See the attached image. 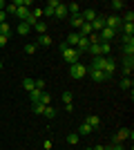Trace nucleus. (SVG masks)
I'll return each mask as SVG.
<instances>
[{"mask_svg":"<svg viewBox=\"0 0 134 150\" xmlns=\"http://www.w3.org/2000/svg\"><path fill=\"white\" fill-rule=\"evenodd\" d=\"M109 52H112V45L109 43H101V56H107Z\"/></svg>","mask_w":134,"mask_h":150,"instance_id":"nucleus-33","label":"nucleus"},{"mask_svg":"<svg viewBox=\"0 0 134 150\" xmlns=\"http://www.w3.org/2000/svg\"><path fill=\"white\" fill-rule=\"evenodd\" d=\"M123 139H134V132L128 130V128H121V130H119L114 137H112V144H121Z\"/></svg>","mask_w":134,"mask_h":150,"instance_id":"nucleus-3","label":"nucleus"},{"mask_svg":"<svg viewBox=\"0 0 134 150\" xmlns=\"http://www.w3.org/2000/svg\"><path fill=\"white\" fill-rule=\"evenodd\" d=\"M121 90H130L132 92V79L130 76H123L121 79Z\"/></svg>","mask_w":134,"mask_h":150,"instance_id":"nucleus-24","label":"nucleus"},{"mask_svg":"<svg viewBox=\"0 0 134 150\" xmlns=\"http://www.w3.org/2000/svg\"><path fill=\"white\" fill-rule=\"evenodd\" d=\"M45 117H47V119H54V117H56V110H54V105H45Z\"/></svg>","mask_w":134,"mask_h":150,"instance_id":"nucleus-28","label":"nucleus"},{"mask_svg":"<svg viewBox=\"0 0 134 150\" xmlns=\"http://www.w3.org/2000/svg\"><path fill=\"white\" fill-rule=\"evenodd\" d=\"M103 27H105V18H103V16H98V18H96L94 23H92V29H94L96 34H98V31H101Z\"/></svg>","mask_w":134,"mask_h":150,"instance_id":"nucleus-14","label":"nucleus"},{"mask_svg":"<svg viewBox=\"0 0 134 150\" xmlns=\"http://www.w3.org/2000/svg\"><path fill=\"white\" fill-rule=\"evenodd\" d=\"M78 34H81V36H85V38H87L89 34H94V29H92V23H85V25L78 29Z\"/></svg>","mask_w":134,"mask_h":150,"instance_id":"nucleus-19","label":"nucleus"},{"mask_svg":"<svg viewBox=\"0 0 134 150\" xmlns=\"http://www.w3.org/2000/svg\"><path fill=\"white\" fill-rule=\"evenodd\" d=\"M87 150H94V148H87Z\"/></svg>","mask_w":134,"mask_h":150,"instance_id":"nucleus-46","label":"nucleus"},{"mask_svg":"<svg viewBox=\"0 0 134 150\" xmlns=\"http://www.w3.org/2000/svg\"><path fill=\"white\" fill-rule=\"evenodd\" d=\"M69 74H72V79H85L87 76V67L83 63H74V65H69Z\"/></svg>","mask_w":134,"mask_h":150,"instance_id":"nucleus-1","label":"nucleus"},{"mask_svg":"<svg viewBox=\"0 0 134 150\" xmlns=\"http://www.w3.org/2000/svg\"><path fill=\"white\" fill-rule=\"evenodd\" d=\"M63 58L69 63V65H74V63H78V58H81V52H78L76 47H67V50L63 52Z\"/></svg>","mask_w":134,"mask_h":150,"instance_id":"nucleus-2","label":"nucleus"},{"mask_svg":"<svg viewBox=\"0 0 134 150\" xmlns=\"http://www.w3.org/2000/svg\"><path fill=\"white\" fill-rule=\"evenodd\" d=\"M109 150H125L123 144H109Z\"/></svg>","mask_w":134,"mask_h":150,"instance_id":"nucleus-41","label":"nucleus"},{"mask_svg":"<svg viewBox=\"0 0 134 150\" xmlns=\"http://www.w3.org/2000/svg\"><path fill=\"white\" fill-rule=\"evenodd\" d=\"M87 52L92 54V56H101V43H92L87 47Z\"/></svg>","mask_w":134,"mask_h":150,"instance_id":"nucleus-22","label":"nucleus"},{"mask_svg":"<svg viewBox=\"0 0 134 150\" xmlns=\"http://www.w3.org/2000/svg\"><path fill=\"white\" fill-rule=\"evenodd\" d=\"M78 139H81V134H78V132H72V134H67V144H69V146H76Z\"/></svg>","mask_w":134,"mask_h":150,"instance_id":"nucleus-27","label":"nucleus"},{"mask_svg":"<svg viewBox=\"0 0 134 150\" xmlns=\"http://www.w3.org/2000/svg\"><path fill=\"white\" fill-rule=\"evenodd\" d=\"M5 7H7V2H5V0H0V11H5Z\"/></svg>","mask_w":134,"mask_h":150,"instance_id":"nucleus-44","label":"nucleus"},{"mask_svg":"<svg viewBox=\"0 0 134 150\" xmlns=\"http://www.w3.org/2000/svg\"><path fill=\"white\" fill-rule=\"evenodd\" d=\"M51 43H54V40H51V36H49V34H43V36H38V43H36V45H43V47H49Z\"/></svg>","mask_w":134,"mask_h":150,"instance_id":"nucleus-15","label":"nucleus"},{"mask_svg":"<svg viewBox=\"0 0 134 150\" xmlns=\"http://www.w3.org/2000/svg\"><path fill=\"white\" fill-rule=\"evenodd\" d=\"M116 72V63L112 61V58H105V65H103V74L107 76V79H112V74Z\"/></svg>","mask_w":134,"mask_h":150,"instance_id":"nucleus-6","label":"nucleus"},{"mask_svg":"<svg viewBox=\"0 0 134 150\" xmlns=\"http://www.w3.org/2000/svg\"><path fill=\"white\" fill-rule=\"evenodd\" d=\"M16 9H18V7L13 5V2H9V5L5 7V13H16Z\"/></svg>","mask_w":134,"mask_h":150,"instance_id":"nucleus-40","label":"nucleus"},{"mask_svg":"<svg viewBox=\"0 0 134 150\" xmlns=\"http://www.w3.org/2000/svg\"><path fill=\"white\" fill-rule=\"evenodd\" d=\"M69 25L74 27V31H78V29H81V27L85 25V20L81 18V13H78V16H72V18H69Z\"/></svg>","mask_w":134,"mask_h":150,"instance_id":"nucleus-13","label":"nucleus"},{"mask_svg":"<svg viewBox=\"0 0 134 150\" xmlns=\"http://www.w3.org/2000/svg\"><path fill=\"white\" fill-rule=\"evenodd\" d=\"M103 65H105V56H94V61H92V69H103Z\"/></svg>","mask_w":134,"mask_h":150,"instance_id":"nucleus-16","label":"nucleus"},{"mask_svg":"<svg viewBox=\"0 0 134 150\" xmlns=\"http://www.w3.org/2000/svg\"><path fill=\"white\" fill-rule=\"evenodd\" d=\"M43 92H45V90H43ZM43 92H40V90H32V92H29V99H32V105L40 101V94H43Z\"/></svg>","mask_w":134,"mask_h":150,"instance_id":"nucleus-26","label":"nucleus"},{"mask_svg":"<svg viewBox=\"0 0 134 150\" xmlns=\"http://www.w3.org/2000/svg\"><path fill=\"white\" fill-rule=\"evenodd\" d=\"M16 31H18V36H27V34L32 31V27L27 25V23H20V25L16 27Z\"/></svg>","mask_w":134,"mask_h":150,"instance_id":"nucleus-18","label":"nucleus"},{"mask_svg":"<svg viewBox=\"0 0 134 150\" xmlns=\"http://www.w3.org/2000/svg\"><path fill=\"white\" fill-rule=\"evenodd\" d=\"M123 36H134V23H123Z\"/></svg>","mask_w":134,"mask_h":150,"instance_id":"nucleus-23","label":"nucleus"},{"mask_svg":"<svg viewBox=\"0 0 134 150\" xmlns=\"http://www.w3.org/2000/svg\"><path fill=\"white\" fill-rule=\"evenodd\" d=\"M54 16H56L58 20L67 18V16H69V13H67V5H63V2H58V5L54 7Z\"/></svg>","mask_w":134,"mask_h":150,"instance_id":"nucleus-8","label":"nucleus"},{"mask_svg":"<svg viewBox=\"0 0 134 150\" xmlns=\"http://www.w3.org/2000/svg\"><path fill=\"white\" fill-rule=\"evenodd\" d=\"M7 43H9V36H0V47H5Z\"/></svg>","mask_w":134,"mask_h":150,"instance_id":"nucleus-42","label":"nucleus"},{"mask_svg":"<svg viewBox=\"0 0 134 150\" xmlns=\"http://www.w3.org/2000/svg\"><path fill=\"white\" fill-rule=\"evenodd\" d=\"M60 99H63V103H72L74 94H72V92H63V96H60Z\"/></svg>","mask_w":134,"mask_h":150,"instance_id":"nucleus-38","label":"nucleus"},{"mask_svg":"<svg viewBox=\"0 0 134 150\" xmlns=\"http://www.w3.org/2000/svg\"><path fill=\"white\" fill-rule=\"evenodd\" d=\"M112 9L121 11V9H125V2H123V0H112Z\"/></svg>","mask_w":134,"mask_h":150,"instance_id":"nucleus-35","label":"nucleus"},{"mask_svg":"<svg viewBox=\"0 0 134 150\" xmlns=\"http://www.w3.org/2000/svg\"><path fill=\"white\" fill-rule=\"evenodd\" d=\"M22 90H25V92L36 90V88H34V79H22Z\"/></svg>","mask_w":134,"mask_h":150,"instance_id":"nucleus-25","label":"nucleus"},{"mask_svg":"<svg viewBox=\"0 0 134 150\" xmlns=\"http://www.w3.org/2000/svg\"><path fill=\"white\" fill-rule=\"evenodd\" d=\"M11 34V27H9V23H2L0 25V36H9Z\"/></svg>","mask_w":134,"mask_h":150,"instance_id":"nucleus-32","label":"nucleus"},{"mask_svg":"<svg viewBox=\"0 0 134 150\" xmlns=\"http://www.w3.org/2000/svg\"><path fill=\"white\" fill-rule=\"evenodd\" d=\"M78 132H81V134H92V132H94V130H92V128H89V125H87V123H85V121H83V123L78 125Z\"/></svg>","mask_w":134,"mask_h":150,"instance_id":"nucleus-31","label":"nucleus"},{"mask_svg":"<svg viewBox=\"0 0 134 150\" xmlns=\"http://www.w3.org/2000/svg\"><path fill=\"white\" fill-rule=\"evenodd\" d=\"M87 74L92 76V79H94L96 83H103V81H107V76L103 74V69H92V67H89V69H87Z\"/></svg>","mask_w":134,"mask_h":150,"instance_id":"nucleus-9","label":"nucleus"},{"mask_svg":"<svg viewBox=\"0 0 134 150\" xmlns=\"http://www.w3.org/2000/svg\"><path fill=\"white\" fill-rule=\"evenodd\" d=\"M105 27H109V29H116V31H119V27H123L121 16H107V18H105Z\"/></svg>","mask_w":134,"mask_h":150,"instance_id":"nucleus-5","label":"nucleus"},{"mask_svg":"<svg viewBox=\"0 0 134 150\" xmlns=\"http://www.w3.org/2000/svg\"><path fill=\"white\" fill-rule=\"evenodd\" d=\"M123 54L134 56V36H123Z\"/></svg>","mask_w":134,"mask_h":150,"instance_id":"nucleus-4","label":"nucleus"},{"mask_svg":"<svg viewBox=\"0 0 134 150\" xmlns=\"http://www.w3.org/2000/svg\"><path fill=\"white\" fill-rule=\"evenodd\" d=\"M34 112H36V114H43L45 112V105H43V103H34Z\"/></svg>","mask_w":134,"mask_h":150,"instance_id":"nucleus-39","label":"nucleus"},{"mask_svg":"<svg viewBox=\"0 0 134 150\" xmlns=\"http://www.w3.org/2000/svg\"><path fill=\"white\" fill-rule=\"evenodd\" d=\"M81 18H83L85 23H94V20L98 18V13H96L94 9H85V11H81Z\"/></svg>","mask_w":134,"mask_h":150,"instance_id":"nucleus-11","label":"nucleus"},{"mask_svg":"<svg viewBox=\"0 0 134 150\" xmlns=\"http://www.w3.org/2000/svg\"><path fill=\"white\" fill-rule=\"evenodd\" d=\"M36 47H38L36 43H27V45H25V54H34V52H36Z\"/></svg>","mask_w":134,"mask_h":150,"instance_id":"nucleus-37","label":"nucleus"},{"mask_svg":"<svg viewBox=\"0 0 134 150\" xmlns=\"http://www.w3.org/2000/svg\"><path fill=\"white\" fill-rule=\"evenodd\" d=\"M0 72H2V61H0Z\"/></svg>","mask_w":134,"mask_h":150,"instance_id":"nucleus-45","label":"nucleus"},{"mask_svg":"<svg viewBox=\"0 0 134 150\" xmlns=\"http://www.w3.org/2000/svg\"><path fill=\"white\" fill-rule=\"evenodd\" d=\"M134 69V56H123V74L130 76Z\"/></svg>","mask_w":134,"mask_h":150,"instance_id":"nucleus-7","label":"nucleus"},{"mask_svg":"<svg viewBox=\"0 0 134 150\" xmlns=\"http://www.w3.org/2000/svg\"><path fill=\"white\" fill-rule=\"evenodd\" d=\"M34 31H38V36H43V34H47V25H45L43 20H38V23H36V25L32 27Z\"/></svg>","mask_w":134,"mask_h":150,"instance_id":"nucleus-21","label":"nucleus"},{"mask_svg":"<svg viewBox=\"0 0 134 150\" xmlns=\"http://www.w3.org/2000/svg\"><path fill=\"white\" fill-rule=\"evenodd\" d=\"M78 40H81V34H78V31H72L69 36L65 38V43L69 45V47H76V45H78Z\"/></svg>","mask_w":134,"mask_h":150,"instance_id":"nucleus-12","label":"nucleus"},{"mask_svg":"<svg viewBox=\"0 0 134 150\" xmlns=\"http://www.w3.org/2000/svg\"><path fill=\"white\" fill-rule=\"evenodd\" d=\"M34 88L43 92V90H45V81H43V79H34Z\"/></svg>","mask_w":134,"mask_h":150,"instance_id":"nucleus-36","label":"nucleus"},{"mask_svg":"<svg viewBox=\"0 0 134 150\" xmlns=\"http://www.w3.org/2000/svg\"><path fill=\"white\" fill-rule=\"evenodd\" d=\"M87 47H89V40L85 36H81V40H78V45H76V50L83 54V52H87Z\"/></svg>","mask_w":134,"mask_h":150,"instance_id":"nucleus-20","label":"nucleus"},{"mask_svg":"<svg viewBox=\"0 0 134 150\" xmlns=\"http://www.w3.org/2000/svg\"><path fill=\"white\" fill-rule=\"evenodd\" d=\"M85 123H87L92 130H98V128H101V119H98L96 114H87V117H85Z\"/></svg>","mask_w":134,"mask_h":150,"instance_id":"nucleus-10","label":"nucleus"},{"mask_svg":"<svg viewBox=\"0 0 134 150\" xmlns=\"http://www.w3.org/2000/svg\"><path fill=\"white\" fill-rule=\"evenodd\" d=\"M29 13H32V18L40 20V16H43V7H34V9H29Z\"/></svg>","mask_w":134,"mask_h":150,"instance_id":"nucleus-29","label":"nucleus"},{"mask_svg":"<svg viewBox=\"0 0 134 150\" xmlns=\"http://www.w3.org/2000/svg\"><path fill=\"white\" fill-rule=\"evenodd\" d=\"M67 13L78 16V13H81V5H78V2H69V5H67Z\"/></svg>","mask_w":134,"mask_h":150,"instance_id":"nucleus-17","label":"nucleus"},{"mask_svg":"<svg viewBox=\"0 0 134 150\" xmlns=\"http://www.w3.org/2000/svg\"><path fill=\"white\" fill-rule=\"evenodd\" d=\"M123 23H134V11H132V9H128V11H125V16H123Z\"/></svg>","mask_w":134,"mask_h":150,"instance_id":"nucleus-34","label":"nucleus"},{"mask_svg":"<svg viewBox=\"0 0 134 150\" xmlns=\"http://www.w3.org/2000/svg\"><path fill=\"white\" fill-rule=\"evenodd\" d=\"M2 23H7V13L5 11H0V25H2Z\"/></svg>","mask_w":134,"mask_h":150,"instance_id":"nucleus-43","label":"nucleus"},{"mask_svg":"<svg viewBox=\"0 0 134 150\" xmlns=\"http://www.w3.org/2000/svg\"><path fill=\"white\" fill-rule=\"evenodd\" d=\"M38 103H43V105H51V94L43 92V94H40V101H38Z\"/></svg>","mask_w":134,"mask_h":150,"instance_id":"nucleus-30","label":"nucleus"}]
</instances>
